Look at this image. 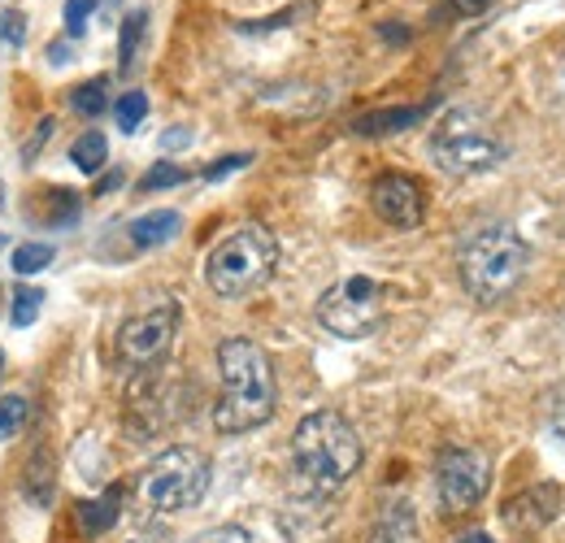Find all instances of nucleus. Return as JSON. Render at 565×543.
Returning <instances> with one entry per match:
<instances>
[{
	"instance_id": "nucleus-7",
	"label": "nucleus",
	"mask_w": 565,
	"mask_h": 543,
	"mask_svg": "<svg viewBox=\"0 0 565 543\" xmlns=\"http://www.w3.org/2000/svg\"><path fill=\"white\" fill-rule=\"evenodd\" d=\"M318 322L340 336V340H365L383 327V313H387V296L383 287L370 278V274H349L340 278L335 287H327L318 296Z\"/></svg>"
},
{
	"instance_id": "nucleus-23",
	"label": "nucleus",
	"mask_w": 565,
	"mask_h": 543,
	"mask_svg": "<svg viewBox=\"0 0 565 543\" xmlns=\"http://www.w3.org/2000/svg\"><path fill=\"white\" fill-rule=\"evenodd\" d=\"M114 118H118V127L131 136V131H140V123L148 118V96L143 92H122V100L114 105Z\"/></svg>"
},
{
	"instance_id": "nucleus-2",
	"label": "nucleus",
	"mask_w": 565,
	"mask_h": 543,
	"mask_svg": "<svg viewBox=\"0 0 565 543\" xmlns=\"http://www.w3.org/2000/svg\"><path fill=\"white\" fill-rule=\"evenodd\" d=\"M356 470H361V439H356V426L344 413L318 408V413L300 417V426L291 435V482H296V496L331 500L335 491H344L353 482Z\"/></svg>"
},
{
	"instance_id": "nucleus-36",
	"label": "nucleus",
	"mask_w": 565,
	"mask_h": 543,
	"mask_svg": "<svg viewBox=\"0 0 565 543\" xmlns=\"http://www.w3.org/2000/svg\"><path fill=\"white\" fill-rule=\"evenodd\" d=\"M461 543H495L492 535H483V531H475V535H466Z\"/></svg>"
},
{
	"instance_id": "nucleus-28",
	"label": "nucleus",
	"mask_w": 565,
	"mask_h": 543,
	"mask_svg": "<svg viewBox=\"0 0 565 543\" xmlns=\"http://www.w3.org/2000/svg\"><path fill=\"white\" fill-rule=\"evenodd\" d=\"M253 161V152H231V157H222V161H213L210 170H205V179L217 183V179H226V174H235V170H244Z\"/></svg>"
},
{
	"instance_id": "nucleus-25",
	"label": "nucleus",
	"mask_w": 565,
	"mask_h": 543,
	"mask_svg": "<svg viewBox=\"0 0 565 543\" xmlns=\"http://www.w3.org/2000/svg\"><path fill=\"white\" fill-rule=\"evenodd\" d=\"M26 422V401L22 396H0V439H13Z\"/></svg>"
},
{
	"instance_id": "nucleus-32",
	"label": "nucleus",
	"mask_w": 565,
	"mask_h": 543,
	"mask_svg": "<svg viewBox=\"0 0 565 543\" xmlns=\"http://www.w3.org/2000/svg\"><path fill=\"white\" fill-rule=\"evenodd\" d=\"M548 422H553V430H557V439L565 444V387H557L553 396H548Z\"/></svg>"
},
{
	"instance_id": "nucleus-24",
	"label": "nucleus",
	"mask_w": 565,
	"mask_h": 543,
	"mask_svg": "<svg viewBox=\"0 0 565 543\" xmlns=\"http://www.w3.org/2000/svg\"><path fill=\"white\" fill-rule=\"evenodd\" d=\"M40 305H44V291L40 287H18L13 291V327H31L40 318Z\"/></svg>"
},
{
	"instance_id": "nucleus-3",
	"label": "nucleus",
	"mask_w": 565,
	"mask_h": 543,
	"mask_svg": "<svg viewBox=\"0 0 565 543\" xmlns=\"http://www.w3.org/2000/svg\"><path fill=\"white\" fill-rule=\"evenodd\" d=\"M526 270H531V244H526L513 226H504V222L479 226V231L461 244V253H457L461 287H466V296L479 300V305H500V300H509V296L522 287Z\"/></svg>"
},
{
	"instance_id": "nucleus-35",
	"label": "nucleus",
	"mask_w": 565,
	"mask_h": 543,
	"mask_svg": "<svg viewBox=\"0 0 565 543\" xmlns=\"http://www.w3.org/2000/svg\"><path fill=\"white\" fill-rule=\"evenodd\" d=\"M118 183H122V174H105V179L96 183V196H105V192H114Z\"/></svg>"
},
{
	"instance_id": "nucleus-17",
	"label": "nucleus",
	"mask_w": 565,
	"mask_h": 543,
	"mask_svg": "<svg viewBox=\"0 0 565 543\" xmlns=\"http://www.w3.org/2000/svg\"><path fill=\"white\" fill-rule=\"evenodd\" d=\"M143 35H148V9H131L122 18V31H118V66H122V74H131L140 62Z\"/></svg>"
},
{
	"instance_id": "nucleus-19",
	"label": "nucleus",
	"mask_w": 565,
	"mask_h": 543,
	"mask_svg": "<svg viewBox=\"0 0 565 543\" xmlns=\"http://www.w3.org/2000/svg\"><path fill=\"white\" fill-rule=\"evenodd\" d=\"M71 105H74V114H83V118H100V114L109 109V78L100 74V78L78 83L71 92Z\"/></svg>"
},
{
	"instance_id": "nucleus-4",
	"label": "nucleus",
	"mask_w": 565,
	"mask_h": 543,
	"mask_svg": "<svg viewBox=\"0 0 565 543\" xmlns=\"http://www.w3.org/2000/svg\"><path fill=\"white\" fill-rule=\"evenodd\" d=\"M275 270H279V239L262 222L235 226L205 257V283L222 300H244V296L262 291L275 278Z\"/></svg>"
},
{
	"instance_id": "nucleus-1",
	"label": "nucleus",
	"mask_w": 565,
	"mask_h": 543,
	"mask_svg": "<svg viewBox=\"0 0 565 543\" xmlns=\"http://www.w3.org/2000/svg\"><path fill=\"white\" fill-rule=\"evenodd\" d=\"M217 374H222V396L213 405L217 435H248L275 417L279 383H275V361L262 343L248 336H226L217 343Z\"/></svg>"
},
{
	"instance_id": "nucleus-26",
	"label": "nucleus",
	"mask_w": 565,
	"mask_h": 543,
	"mask_svg": "<svg viewBox=\"0 0 565 543\" xmlns=\"http://www.w3.org/2000/svg\"><path fill=\"white\" fill-rule=\"evenodd\" d=\"M22 40H26V18H22L18 9H4V13H0V44H4V49H18Z\"/></svg>"
},
{
	"instance_id": "nucleus-18",
	"label": "nucleus",
	"mask_w": 565,
	"mask_h": 543,
	"mask_svg": "<svg viewBox=\"0 0 565 543\" xmlns=\"http://www.w3.org/2000/svg\"><path fill=\"white\" fill-rule=\"evenodd\" d=\"M71 161H74V170H83V174H100L105 161H109L105 136H100V131H83V136L71 143Z\"/></svg>"
},
{
	"instance_id": "nucleus-33",
	"label": "nucleus",
	"mask_w": 565,
	"mask_h": 543,
	"mask_svg": "<svg viewBox=\"0 0 565 543\" xmlns=\"http://www.w3.org/2000/svg\"><path fill=\"white\" fill-rule=\"evenodd\" d=\"M183 143H192V127H174L161 136V148H183Z\"/></svg>"
},
{
	"instance_id": "nucleus-16",
	"label": "nucleus",
	"mask_w": 565,
	"mask_h": 543,
	"mask_svg": "<svg viewBox=\"0 0 565 543\" xmlns=\"http://www.w3.org/2000/svg\"><path fill=\"white\" fill-rule=\"evenodd\" d=\"M53 491H57V482H53V457L40 448V453L26 461V475H22V496H26L35 509H49V504H53Z\"/></svg>"
},
{
	"instance_id": "nucleus-34",
	"label": "nucleus",
	"mask_w": 565,
	"mask_h": 543,
	"mask_svg": "<svg viewBox=\"0 0 565 543\" xmlns=\"http://www.w3.org/2000/svg\"><path fill=\"white\" fill-rule=\"evenodd\" d=\"M49 62L53 66H66L71 62V44H49Z\"/></svg>"
},
{
	"instance_id": "nucleus-21",
	"label": "nucleus",
	"mask_w": 565,
	"mask_h": 543,
	"mask_svg": "<svg viewBox=\"0 0 565 543\" xmlns=\"http://www.w3.org/2000/svg\"><path fill=\"white\" fill-rule=\"evenodd\" d=\"M53 262H57V248H53V244H40V239H26V244H18V248L9 253L13 274H40V270H49Z\"/></svg>"
},
{
	"instance_id": "nucleus-20",
	"label": "nucleus",
	"mask_w": 565,
	"mask_h": 543,
	"mask_svg": "<svg viewBox=\"0 0 565 543\" xmlns=\"http://www.w3.org/2000/svg\"><path fill=\"white\" fill-rule=\"evenodd\" d=\"M40 204H44V209H40V217H44V222H53V226L74 222V217H78V209H83V201L74 196L71 188H44V192H40Z\"/></svg>"
},
{
	"instance_id": "nucleus-6",
	"label": "nucleus",
	"mask_w": 565,
	"mask_h": 543,
	"mask_svg": "<svg viewBox=\"0 0 565 543\" xmlns=\"http://www.w3.org/2000/svg\"><path fill=\"white\" fill-rule=\"evenodd\" d=\"M210 491V457L201 448H166L140 478V500L148 513H183Z\"/></svg>"
},
{
	"instance_id": "nucleus-39",
	"label": "nucleus",
	"mask_w": 565,
	"mask_h": 543,
	"mask_svg": "<svg viewBox=\"0 0 565 543\" xmlns=\"http://www.w3.org/2000/svg\"><path fill=\"white\" fill-rule=\"evenodd\" d=\"M0 379H4V352H0Z\"/></svg>"
},
{
	"instance_id": "nucleus-30",
	"label": "nucleus",
	"mask_w": 565,
	"mask_h": 543,
	"mask_svg": "<svg viewBox=\"0 0 565 543\" xmlns=\"http://www.w3.org/2000/svg\"><path fill=\"white\" fill-rule=\"evenodd\" d=\"M492 0H444V9L435 13V18H475V13H483Z\"/></svg>"
},
{
	"instance_id": "nucleus-12",
	"label": "nucleus",
	"mask_w": 565,
	"mask_h": 543,
	"mask_svg": "<svg viewBox=\"0 0 565 543\" xmlns=\"http://www.w3.org/2000/svg\"><path fill=\"white\" fill-rule=\"evenodd\" d=\"M179 231H183V217L174 209H152L122 226V244H127V253H148V248L170 244Z\"/></svg>"
},
{
	"instance_id": "nucleus-37",
	"label": "nucleus",
	"mask_w": 565,
	"mask_h": 543,
	"mask_svg": "<svg viewBox=\"0 0 565 543\" xmlns=\"http://www.w3.org/2000/svg\"><path fill=\"white\" fill-rule=\"evenodd\" d=\"M557 74H562V92H565V49H562V62H557Z\"/></svg>"
},
{
	"instance_id": "nucleus-29",
	"label": "nucleus",
	"mask_w": 565,
	"mask_h": 543,
	"mask_svg": "<svg viewBox=\"0 0 565 543\" xmlns=\"http://www.w3.org/2000/svg\"><path fill=\"white\" fill-rule=\"evenodd\" d=\"M196 543H257V535L244 531V526H213V531H205Z\"/></svg>"
},
{
	"instance_id": "nucleus-31",
	"label": "nucleus",
	"mask_w": 565,
	"mask_h": 543,
	"mask_svg": "<svg viewBox=\"0 0 565 543\" xmlns=\"http://www.w3.org/2000/svg\"><path fill=\"white\" fill-rule=\"evenodd\" d=\"M53 131H57V123H53V118H40V123H35V136L26 139V148H22V157H26V166H31L35 157H40V148H44V139L53 136Z\"/></svg>"
},
{
	"instance_id": "nucleus-14",
	"label": "nucleus",
	"mask_w": 565,
	"mask_h": 543,
	"mask_svg": "<svg viewBox=\"0 0 565 543\" xmlns=\"http://www.w3.org/2000/svg\"><path fill=\"white\" fill-rule=\"evenodd\" d=\"M370 543H423V535H418V518H414V504H409V500H392V504H383L379 526H374Z\"/></svg>"
},
{
	"instance_id": "nucleus-5",
	"label": "nucleus",
	"mask_w": 565,
	"mask_h": 543,
	"mask_svg": "<svg viewBox=\"0 0 565 543\" xmlns=\"http://www.w3.org/2000/svg\"><path fill=\"white\" fill-rule=\"evenodd\" d=\"M430 157L452 179H479L504 161V139L479 109H448L430 131Z\"/></svg>"
},
{
	"instance_id": "nucleus-38",
	"label": "nucleus",
	"mask_w": 565,
	"mask_h": 543,
	"mask_svg": "<svg viewBox=\"0 0 565 543\" xmlns=\"http://www.w3.org/2000/svg\"><path fill=\"white\" fill-rule=\"evenodd\" d=\"M131 543H166V540H157V535H140V540H131Z\"/></svg>"
},
{
	"instance_id": "nucleus-15",
	"label": "nucleus",
	"mask_w": 565,
	"mask_h": 543,
	"mask_svg": "<svg viewBox=\"0 0 565 543\" xmlns=\"http://www.w3.org/2000/svg\"><path fill=\"white\" fill-rule=\"evenodd\" d=\"M122 487H109L105 496H96V500H83L78 504V522H83V531L87 535H105L114 522H118V509H122Z\"/></svg>"
},
{
	"instance_id": "nucleus-22",
	"label": "nucleus",
	"mask_w": 565,
	"mask_h": 543,
	"mask_svg": "<svg viewBox=\"0 0 565 543\" xmlns=\"http://www.w3.org/2000/svg\"><path fill=\"white\" fill-rule=\"evenodd\" d=\"M179 183H188V170L174 166V161H157L140 179V192L148 196V192H166V188H179Z\"/></svg>"
},
{
	"instance_id": "nucleus-27",
	"label": "nucleus",
	"mask_w": 565,
	"mask_h": 543,
	"mask_svg": "<svg viewBox=\"0 0 565 543\" xmlns=\"http://www.w3.org/2000/svg\"><path fill=\"white\" fill-rule=\"evenodd\" d=\"M96 13V0H66V35L78 40L87 31V18Z\"/></svg>"
},
{
	"instance_id": "nucleus-13",
	"label": "nucleus",
	"mask_w": 565,
	"mask_h": 543,
	"mask_svg": "<svg viewBox=\"0 0 565 543\" xmlns=\"http://www.w3.org/2000/svg\"><path fill=\"white\" fill-rule=\"evenodd\" d=\"M426 114H430V105H396V109H370V114H361L353 118V136H396V131H409L414 123H423Z\"/></svg>"
},
{
	"instance_id": "nucleus-11",
	"label": "nucleus",
	"mask_w": 565,
	"mask_h": 543,
	"mask_svg": "<svg viewBox=\"0 0 565 543\" xmlns=\"http://www.w3.org/2000/svg\"><path fill=\"white\" fill-rule=\"evenodd\" d=\"M562 513V487L557 482H540V487H526L518 496L504 500L500 509V522L513 531V535H540L544 526H553Z\"/></svg>"
},
{
	"instance_id": "nucleus-10",
	"label": "nucleus",
	"mask_w": 565,
	"mask_h": 543,
	"mask_svg": "<svg viewBox=\"0 0 565 543\" xmlns=\"http://www.w3.org/2000/svg\"><path fill=\"white\" fill-rule=\"evenodd\" d=\"M370 204H374V213H379L387 226H396V231H414V226H423V217H426L423 183H418L414 174H401V170H387V174L374 179Z\"/></svg>"
},
{
	"instance_id": "nucleus-8",
	"label": "nucleus",
	"mask_w": 565,
	"mask_h": 543,
	"mask_svg": "<svg viewBox=\"0 0 565 543\" xmlns=\"http://www.w3.org/2000/svg\"><path fill=\"white\" fill-rule=\"evenodd\" d=\"M179 336V300H161L152 309H143L136 318H127L118 327V361L131 379L157 374V365L170 356Z\"/></svg>"
},
{
	"instance_id": "nucleus-9",
	"label": "nucleus",
	"mask_w": 565,
	"mask_h": 543,
	"mask_svg": "<svg viewBox=\"0 0 565 543\" xmlns=\"http://www.w3.org/2000/svg\"><path fill=\"white\" fill-rule=\"evenodd\" d=\"M492 482V461L479 448H444L435 461V491L448 513H470Z\"/></svg>"
}]
</instances>
